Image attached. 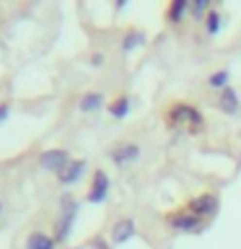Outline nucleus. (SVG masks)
<instances>
[{"mask_svg": "<svg viewBox=\"0 0 241 249\" xmlns=\"http://www.w3.org/2000/svg\"><path fill=\"white\" fill-rule=\"evenodd\" d=\"M11 117V101H0V124Z\"/></svg>", "mask_w": 241, "mask_h": 249, "instance_id": "aec40b11", "label": "nucleus"}, {"mask_svg": "<svg viewBox=\"0 0 241 249\" xmlns=\"http://www.w3.org/2000/svg\"><path fill=\"white\" fill-rule=\"evenodd\" d=\"M88 247H91V249H112L109 239H104V236H93V239L88 241Z\"/></svg>", "mask_w": 241, "mask_h": 249, "instance_id": "6ab92c4d", "label": "nucleus"}, {"mask_svg": "<svg viewBox=\"0 0 241 249\" xmlns=\"http://www.w3.org/2000/svg\"><path fill=\"white\" fill-rule=\"evenodd\" d=\"M3 213H5V205H3V202H0V218H3Z\"/></svg>", "mask_w": 241, "mask_h": 249, "instance_id": "5701e85b", "label": "nucleus"}, {"mask_svg": "<svg viewBox=\"0 0 241 249\" xmlns=\"http://www.w3.org/2000/svg\"><path fill=\"white\" fill-rule=\"evenodd\" d=\"M114 8H117V11H124V8H127V0H117Z\"/></svg>", "mask_w": 241, "mask_h": 249, "instance_id": "4be33fe9", "label": "nucleus"}, {"mask_svg": "<svg viewBox=\"0 0 241 249\" xmlns=\"http://www.w3.org/2000/svg\"><path fill=\"white\" fill-rule=\"evenodd\" d=\"M109 190H112L109 174L104 169H96L91 174V184H88V192H86V202H91V205H101V202L109 200Z\"/></svg>", "mask_w": 241, "mask_h": 249, "instance_id": "39448f33", "label": "nucleus"}, {"mask_svg": "<svg viewBox=\"0 0 241 249\" xmlns=\"http://www.w3.org/2000/svg\"><path fill=\"white\" fill-rule=\"evenodd\" d=\"M218 208H221V200H218V195L205 192V195H197V197H192L189 202H187L184 210H189L192 215L202 218V221H210V218L218 213Z\"/></svg>", "mask_w": 241, "mask_h": 249, "instance_id": "423d86ee", "label": "nucleus"}, {"mask_svg": "<svg viewBox=\"0 0 241 249\" xmlns=\"http://www.w3.org/2000/svg\"><path fill=\"white\" fill-rule=\"evenodd\" d=\"M104 52H93L91 54V68H101V65H104Z\"/></svg>", "mask_w": 241, "mask_h": 249, "instance_id": "412c9836", "label": "nucleus"}, {"mask_svg": "<svg viewBox=\"0 0 241 249\" xmlns=\"http://www.w3.org/2000/svg\"><path fill=\"white\" fill-rule=\"evenodd\" d=\"M104 107H106V101H104V93L101 91H86L81 96V101H78V109H81L83 114H93Z\"/></svg>", "mask_w": 241, "mask_h": 249, "instance_id": "9b49d317", "label": "nucleus"}, {"mask_svg": "<svg viewBox=\"0 0 241 249\" xmlns=\"http://www.w3.org/2000/svg\"><path fill=\"white\" fill-rule=\"evenodd\" d=\"M231 86V73H228V68H221V70H213V73L207 75V89L210 91H225Z\"/></svg>", "mask_w": 241, "mask_h": 249, "instance_id": "2eb2a0df", "label": "nucleus"}, {"mask_svg": "<svg viewBox=\"0 0 241 249\" xmlns=\"http://www.w3.org/2000/svg\"><path fill=\"white\" fill-rule=\"evenodd\" d=\"M213 0H189V16L197 21H205V16L213 11Z\"/></svg>", "mask_w": 241, "mask_h": 249, "instance_id": "a211bd4d", "label": "nucleus"}, {"mask_svg": "<svg viewBox=\"0 0 241 249\" xmlns=\"http://www.w3.org/2000/svg\"><path fill=\"white\" fill-rule=\"evenodd\" d=\"M218 109H221L223 114H228V117H236V114H241V99H239V93H236V89L233 86H228L225 91H221L218 93Z\"/></svg>", "mask_w": 241, "mask_h": 249, "instance_id": "9d476101", "label": "nucleus"}, {"mask_svg": "<svg viewBox=\"0 0 241 249\" xmlns=\"http://www.w3.org/2000/svg\"><path fill=\"white\" fill-rule=\"evenodd\" d=\"M26 249H57V241H54L52 233H44V231H31L26 241H23Z\"/></svg>", "mask_w": 241, "mask_h": 249, "instance_id": "f8f14e48", "label": "nucleus"}, {"mask_svg": "<svg viewBox=\"0 0 241 249\" xmlns=\"http://www.w3.org/2000/svg\"><path fill=\"white\" fill-rule=\"evenodd\" d=\"M223 23H225L223 13L218 11V8H213V11L205 16V31H207V36H218V34H221Z\"/></svg>", "mask_w": 241, "mask_h": 249, "instance_id": "f3484780", "label": "nucleus"}, {"mask_svg": "<svg viewBox=\"0 0 241 249\" xmlns=\"http://www.w3.org/2000/svg\"><path fill=\"white\" fill-rule=\"evenodd\" d=\"M106 156H109V161H112L114 166L127 169V166H132V163H138V161H140V145H138V143H132V140H124V143H114V145L106 151Z\"/></svg>", "mask_w": 241, "mask_h": 249, "instance_id": "7ed1b4c3", "label": "nucleus"}, {"mask_svg": "<svg viewBox=\"0 0 241 249\" xmlns=\"http://www.w3.org/2000/svg\"><path fill=\"white\" fill-rule=\"evenodd\" d=\"M70 161L73 159H70L68 148H47V151L39 153V169L47 171V174H54V177H57Z\"/></svg>", "mask_w": 241, "mask_h": 249, "instance_id": "20e7f679", "label": "nucleus"}, {"mask_svg": "<svg viewBox=\"0 0 241 249\" xmlns=\"http://www.w3.org/2000/svg\"><path fill=\"white\" fill-rule=\"evenodd\" d=\"M166 223H169L174 231H182V233H202V231L207 229V221H202V218L192 215L189 210H179V213L169 215Z\"/></svg>", "mask_w": 241, "mask_h": 249, "instance_id": "0eeeda50", "label": "nucleus"}, {"mask_svg": "<svg viewBox=\"0 0 241 249\" xmlns=\"http://www.w3.org/2000/svg\"><path fill=\"white\" fill-rule=\"evenodd\" d=\"M166 122L169 127H187V130H194L200 132L202 124H205V120H202V112L194 104H187V101H176V104L169 107L166 112Z\"/></svg>", "mask_w": 241, "mask_h": 249, "instance_id": "f03ea898", "label": "nucleus"}, {"mask_svg": "<svg viewBox=\"0 0 241 249\" xmlns=\"http://www.w3.org/2000/svg\"><path fill=\"white\" fill-rule=\"evenodd\" d=\"M135 231H138L135 218L124 215V218H120V221L112 223V229H109V239H112V244L120 247V244H127V241L135 236Z\"/></svg>", "mask_w": 241, "mask_h": 249, "instance_id": "6e6552de", "label": "nucleus"}, {"mask_svg": "<svg viewBox=\"0 0 241 249\" xmlns=\"http://www.w3.org/2000/svg\"><path fill=\"white\" fill-rule=\"evenodd\" d=\"M145 42H148V36H145L143 29H127L124 36H122V52L127 54L132 50H138V47H143Z\"/></svg>", "mask_w": 241, "mask_h": 249, "instance_id": "4468645a", "label": "nucleus"}, {"mask_svg": "<svg viewBox=\"0 0 241 249\" xmlns=\"http://www.w3.org/2000/svg\"><path fill=\"white\" fill-rule=\"evenodd\" d=\"M86 169H88V161H86V159H73V161H70L68 166L57 174V182H60L62 187H73V184H78V182L83 179Z\"/></svg>", "mask_w": 241, "mask_h": 249, "instance_id": "1a4fd4ad", "label": "nucleus"}, {"mask_svg": "<svg viewBox=\"0 0 241 249\" xmlns=\"http://www.w3.org/2000/svg\"><path fill=\"white\" fill-rule=\"evenodd\" d=\"M187 13H189V0H174V3L166 8V21L174 23V26H179Z\"/></svg>", "mask_w": 241, "mask_h": 249, "instance_id": "dca6fc26", "label": "nucleus"}, {"mask_svg": "<svg viewBox=\"0 0 241 249\" xmlns=\"http://www.w3.org/2000/svg\"><path fill=\"white\" fill-rule=\"evenodd\" d=\"M130 104H132V99L127 96V93H120L117 99H112V101L106 104V112L112 114L114 120H124V117L130 114V109H132Z\"/></svg>", "mask_w": 241, "mask_h": 249, "instance_id": "ddd939ff", "label": "nucleus"}, {"mask_svg": "<svg viewBox=\"0 0 241 249\" xmlns=\"http://www.w3.org/2000/svg\"><path fill=\"white\" fill-rule=\"evenodd\" d=\"M57 205H60V213H57V221H54V241H57V247L60 244H65V241L70 239V233H73L75 229V221H78V213H81V202H78V197L70 190H65L60 195V200H57Z\"/></svg>", "mask_w": 241, "mask_h": 249, "instance_id": "f257e3e1", "label": "nucleus"}]
</instances>
